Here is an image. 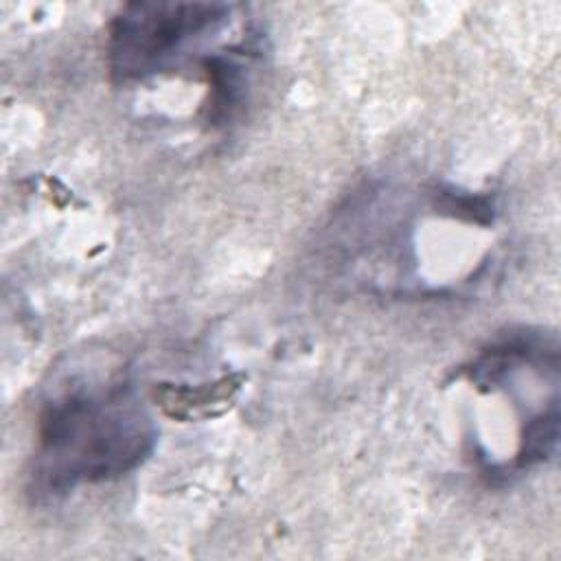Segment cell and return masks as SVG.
<instances>
[{
	"instance_id": "6da1fadb",
	"label": "cell",
	"mask_w": 561,
	"mask_h": 561,
	"mask_svg": "<svg viewBox=\"0 0 561 561\" xmlns=\"http://www.w3.org/2000/svg\"><path fill=\"white\" fill-rule=\"evenodd\" d=\"M156 438L153 419L125 379L72 383L39 412L28 493L55 500L127 476L149 458Z\"/></svg>"
},
{
	"instance_id": "7a4b0ae2",
	"label": "cell",
	"mask_w": 561,
	"mask_h": 561,
	"mask_svg": "<svg viewBox=\"0 0 561 561\" xmlns=\"http://www.w3.org/2000/svg\"><path fill=\"white\" fill-rule=\"evenodd\" d=\"M230 7L217 2H131L110 24L107 68L121 81L147 79L188 44L219 31Z\"/></svg>"
},
{
	"instance_id": "3957f363",
	"label": "cell",
	"mask_w": 561,
	"mask_h": 561,
	"mask_svg": "<svg viewBox=\"0 0 561 561\" xmlns=\"http://www.w3.org/2000/svg\"><path fill=\"white\" fill-rule=\"evenodd\" d=\"M204 75L208 85L206 99V121L213 125H226L245 99V68L230 57H208L204 61Z\"/></svg>"
}]
</instances>
